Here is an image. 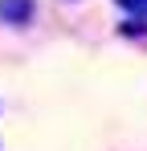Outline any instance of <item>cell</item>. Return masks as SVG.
Returning a JSON list of instances; mask_svg holds the SVG:
<instances>
[{
	"label": "cell",
	"mask_w": 147,
	"mask_h": 151,
	"mask_svg": "<svg viewBox=\"0 0 147 151\" xmlns=\"http://www.w3.org/2000/svg\"><path fill=\"white\" fill-rule=\"evenodd\" d=\"M33 12H37V4L33 0H0V21L8 29H24L33 21Z\"/></svg>",
	"instance_id": "6da1fadb"
},
{
	"label": "cell",
	"mask_w": 147,
	"mask_h": 151,
	"mask_svg": "<svg viewBox=\"0 0 147 151\" xmlns=\"http://www.w3.org/2000/svg\"><path fill=\"white\" fill-rule=\"evenodd\" d=\"M127 17H135V21H147V0H115Z\"/></svg>",
	"instance_id": "7a4b0ae2"
}]
</instances>
